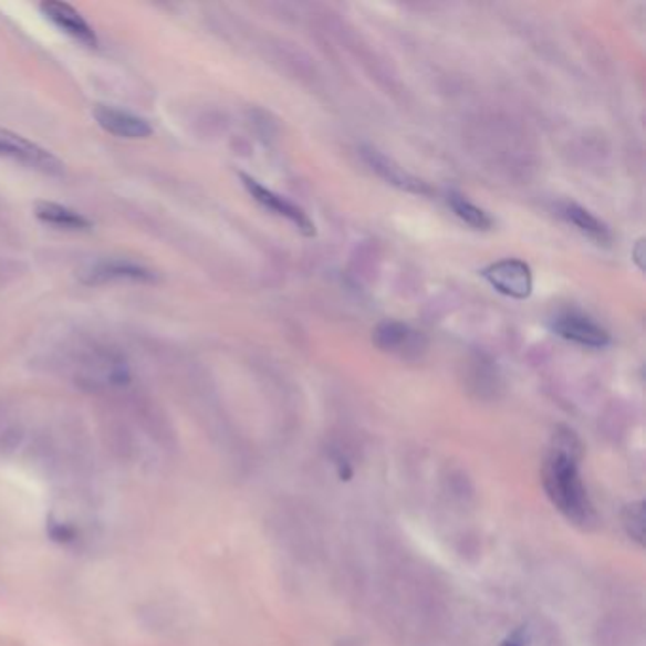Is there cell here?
Wrapping results in <instances>:
<instances>
[{
    "label": "cell",
    "instance_id": "7c38bea8",
    "mask_svg": "<svg viewBox=\"0 0 646 646\" xmlns=\"http://www.w3.org/2000/svg\"><path fill=\"white\" fill-rule=\"evenodd\" d=\"M561 217L582 231L586 238L594 239L595 243L607 244L611 241V231L601 222L600 218L576 204H565L561 207Z\"/></svg>",
    "mask_w": 646,
    "mask_h": 646
},
{
    "label": "cell",
    "instance_id": "277c9868",
    "mask_svg": "<svg viewBox=\"0 0 646 646\" xmlns=\"http://www.w3.org/2000/svg\"><path fill=\"white\" fill-rule=\"evenodd\" d=\"M241 180H243L244 188L251 194L254 201H258L265 209H270L271 212H275L279 217L286 218L298 231L304 233L305 238H313L317 233L313 220L308 217V212H304V209H300L298 205L292 204L289 199L260 185L258 180L249 177V175H241Z\"/></svg>",
    "mask_w": 646,
    "mask_h": 646
},
{
    "label": "cell",
    "instance_id": "8992f818",
    "mask_svg": "<svg viewBox=\"0 0 646 646\" xmlns=\"http://www.w3.org/2000/svg\"><path fill=\"white\" fill-rule=\"evenodd\" d=\"M555 332L569 342L579 343L584 347L601 350L611 343V334L601 324L581 313H565L555 321Z\"/></svg>",
    "mask_w": 646,
    "mask_h": 646
},
{
    "label": "cell",
    "instance_id": "5bb4252c",
    "mask_svg": "<svg viewBox=\"0 0 646 646\" xmlns=\"http://www.w3.org/2000/svg\"><path fill=\"white\" fill-rule=\"evenodd\" d=\"M624 528L627 534L634 539L635 542L643 544V536H645V512H643V502H634L627 504L622 515Z\"/></svg>",
    "mask_w": 646,
    "mask_h": 646
},
{
    "label": "cell",
    "instance_id": "ba28073f",
    "mask_svg": "<svg viewBox=\"0 0 646 646\" xmlns=\"http://www.w3.org/2000/svg\"><path fill=\"white\" fill-rule=\"evenodd\" d=\"M154 279H156L154 271L148 270L145 265L135 264L129 260H105L90 271L87 283H106V281L150 283Z\"/></svg>",
    "mask_w": 646,
    "mask_h": 646
},
{
    "label": "cell",
    "instance_id": "7a4b0ae2",
    "mask_svg": "<svg viewBox=\"0 0 646 646\" xmlns=\"http://www.w3.org/2000/svg\"><path fill=\"white\" fill-rule=\"evenodd\" d=\"M483 278L494 291L514 300H525L533 292V273L523 260L507 258L488 265L482 271Z\"/></svg>",
    "mask_w": 646,
    "mask_h": 646
},
{
    "label": "cell",
    "instance_id": "5b68a950",
    "mask_svg": "<svg viewBox=\"0 0 646 646\" xmlns=\"http://www.w3.org/2000/svg\"><path fill=\"white\" fill-rule=\"evenodd\" d=\"M93 118L97 119L106 133H113L124 139H148L153 135V126L148 119L140 118L137 114L119 111L114 106L97 105L93 108Z\"/></svg>",
    "mask_w": 646,
    "mask_h": 646
},
{
    "label": "cell",
    "instance_id": "3957f363",
    "mask_svg": "<svg viewBox=\"0 0 646 646\" xmlns=\"http://www.w3.org/2000/svg\"><path fill=\"white\" fill-rule=\"evenodd\" d=\"M0 156L15 159L50 175L63 173V164L50 150L8 129H0Z\"/></svg>",
    "mask_w": 646,
    "mask_h": 646
},
{
    "label": "cell",
    "instance_id": "4fadbf2b",
    "mask_svg": "<svg viewBox=\"0 0 646 646\" xmlns=\"http://www.w3.org/2000/svg\"><path fill=\"white\" fill-rule=\"evenodd\" d=\"M448 204L465 225H469L475 230H491L493 226L491 217L480 207L470 204L469 199L462 198L459 194H449Z\"/></svg>",
    "mask_w": 646,
    "mask_h": 646
},
{
    "label": "cell",
    "instance_id": "6da1fadb",
    "mask_svg": "<svg viewBox=\"0 0 646 646\" xmlns=\"http://www.w3.org/2000/svg\"><path fill=\"white\" fill-rule=\"evenodd\" d=\"M581 457L582 446L573 430L561 429L544 465L542 482L561 514L576 525L587 528L595 521V510L579 472Z\"/></svg>",
    "mask_w": 646,
    "mask_h": 646
},
{
    "label": "cell",
    "instance_id": "30bf717a",
    "mask_svg": "<svg viewBox=\"0 0 646 646\" xmlns=\"http://www.w3.org/2000/svg\"><path fill=\"white\" fill-rule=\"evenodd\" d=\"M364 158L368 162L369 167L390 185L398 186L403 190L416 191V194H430L429 186L423 185L421 180L411 177L409 173L404 171L400 165H396L393 159L385 158L377 150H366Z\"/></svg>",
    "mask_w": 646,
    "mask_h": 646
},
{
    "label": "cell",
    "instance_id": "52a82bcc",
    "mask_svg": "<svg viewBox=\"0 0 646 646\" xmlns=\"http://www.w3.org/2000/svg\"><path fill=\"white\" fill-rule=\"evenodd\" d=\"M40 10L46 15L48 20L52 21L53 25L61 29L69 37H73L74 40L82 42L84 46L95 48L100 44L90 23L71 4L50 0V2H42Z\"/></svg>",
    "mask_w": 646,
    "mask_h": 646
},
{
    "label": "cell",
    "instance_id": "9c48e42d",
    "mask_svg": "<svg viewBox=\"0 0 646 646\" xmlns=\"http://www.w3.org/2000/svg\"><path fill=\"white\" fill-rule=\"evenodd\" d=\"M419 340H421L419 332H414L406 324L396 323V321L382 323L374 332V342H376L379 350L400 353V355H404V353L408 355L409 351L417 353V351L421 350Z\"/></svg>",
    "mask_w": 646,
    "mask_h": 646
},
{
    "label": "cell",
    "instance_id": "8fae6325",
    "mask_svg": "<svg viewBox=\"0 0 646 646\" xmlns=\"http://www.w3.org/2000/svg\"><path fill=\"white\" fill-rule=\"evenodd\" d=\"M34 215L42 222H46L50 226H58V228H63V230H92V222L84 215L69 209L65 205L53 204V201H39V204L34 205Z\"/></svg>",
    "mask_w": 646,
    "mask_h": 646
}]
</instances>
